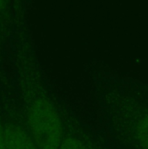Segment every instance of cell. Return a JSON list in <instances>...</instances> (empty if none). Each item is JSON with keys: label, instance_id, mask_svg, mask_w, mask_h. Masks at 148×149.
Masks as SVG:
<instances>
[{"label": "cell", "instance_id": "obj_3", "mask_svg": "<svg viewBox=\"0 0 148 149\" xmlns=\"http://www.w3.org/2000/svg\"><path fill=\"white\" fill-rule=\"evenodd\" d=\"M31 0H0V72L16 52L32 48L27 23Z\"/></svg>", "mask_w": 148, "mask_h": 149}, {"label": "cell", "instance_id": "obj_1", "mask_svg": "<svg viewBox=\"0 0 148 149\" xmlns=\"http://www.w3.org/2000/svg\"><path fill=\"white\" fill-rule=\"evenodd\" d=\"M2 72L10 83L38 148L58 149L63 134L59 100L50 89L33 48L11 56Z\"/></svg>", "mask_w": 148, "mask_h": 149}, {"label": "cell", "instance_id": "obj_7", "mask_svg": "<svg viewBox=\"0 0 148 149\" xmlns=\"http://www.w3.org/2000/svg\"><path fill=\"white\" fill-rule=\"evenodd\" d=\"M0 149H7L4 136H3V124H2V119H1V113H0Z\"/></svg>", "mask_w": 148, "mask_h": 149}, {"label": "cell", "instance_id": "obj_2", "mask_svg": "<svg viewBox=\"0 0 148 149\" xmlns=\"http://www.w3.org/2000/svg\"><path fill=\"white\" fill-rule=\"evenodd\" d=\"M102 120L124 149H148V103L130 86L106 85L98 90Z\"/></svg>", "mask_w": 148, "mask_h": 149}, {"label": "cell", "instance_id": "obj_4", "mask_svg": "<svg viewBox=\"0 0 148 149\" xmlns=\"http://www.w3.org/2000/svg\"><path fill=\"white\" fill-rule=\"evenodd\" d=\"M0 113L7 149H39L4 72L0 73Z\"/></svg>", "mask_w": 148, "mask_h": 149}, {"label": "cell", "instance_id": "obj_5", "mask_svg": "<svg viewBox=\"0 0 148 149\" xmlns=\"http://www.w3.org/2000/svg\"><path fill=\"white\" fill-rule=\"evenodd\" d=\"M63 134L58 149H104L99 139L60 102Z\"/></svg>", "mask_w": 148, "mask_h": 149}, {"label": "cell", "instance_id": "obj_6", "mask_svg": "<svg viewBox=\"0 0 148 149\" xmlns=\"http://www.w3.org/2000/svg\"><path fill=\"white\" fill-rule=\"evenodd\" d=\"M134 92H136L142 99H144L148 103V86H130Z\"/></svg>", "mask_w": 148, "mask_h": 149}]
</instances>
